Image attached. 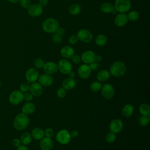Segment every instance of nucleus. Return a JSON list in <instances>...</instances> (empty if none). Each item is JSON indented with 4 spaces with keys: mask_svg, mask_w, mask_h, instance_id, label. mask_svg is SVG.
Instances as JSON below:
<instances>
[{
    "mask_svg": "<svg viewBox=\"0 0 150 150\" xmlns=\"http://www.w3.org/2000/svg\"><path fill=\"white\" fill-rule=\"evenodd\" d=\"M138 122L141 126L145 127L149 123V117L142 115L139 118Z\"/></svg>",
    "mask_w": 150,
    "mask_h": 150,
    "instance_id": "473e14b6",
    "label": "nucleus"
},
{
    "mask_svg": "<svg viewBox=\"0 0 150 150\" xmlns=\"http://www.w3.org/2000/svg\"><path fill=\"white\" fill-rule=\"evenodd\" d=\"M52 40L54 43L60 44L63 41V37H62V36H60V35L54 33H53V35L52 36Z\"/></svg>",
    "mask_w": 150,
    "mask_h": 150,
    "instance_id": "c9c22d12",
    "label": "nucleus"
},
{
    "mask_svg": "<svg viewBox=\"0 0 150 150\" xmlns=\"http://www.w3.org/2000/svg\"><path fill=\"white\" fill-rule=\"evenodd\" d=\"M139 113L144 116L149 117L150 115V107L147 103H142L139 107Z\"/></svg>",
    "mask_w": 150,
    "mask_h": 150,
    "instance_id": "c85d7f7f",
    "label": "nucleus"
},
{
    "mask_svg": "<svg viewBox=\"0 0 150 150\" xmlns=\"http://www.w3.org/2000/svg\"><path fill=\"white\" fill-rule=\"evenodd\" d=\"M65 33H66L65 29L63 28L60 27V26L59 27V28L57 29V30L56 32V33H57L60 36H63V35H64L65 34Z\"/></svg>",
    "mask_w": 150,
    "mask_h": 150,
    "instance_id": "a18cd8bd",
    "label": "nucleus"
},
{
    "mask_svg": "<svg viewBox=\"0 0 150 150\" xmlns=\"http://www.w3.org/2000/svg\"><path fill=\"white\" fill-rule=\"evenodd\" d=\"M16 150H29V149L26 145H21L17 147Z\"/></svg>",
    "mask_w": 150,
    "mask_h": 150,
    "instance_id": "8fccbe9b",
    "label": "nucleus"
},
{
    "mask_svg": "<svg viewBox=\"0 0 150 150\" xmlns=\"http://www.w3.org/2000/svg\"><path fill=\"white\" fill-rule=\"evenodd\" d=\"M116 139V135L115 133L112 132H109L105 136V141L108 143H113Z\"/></svg>",
    "mask_w": 150,
    "mask_h": 150,
    "instance_id": "72a5a7b5",
    "label": "nucleus"
},
{
    "mask_svg": "<svg viewBox=\"0 0 150 150\" xmlns=\"http://www.w3.org/2000/svg\"><path fill=\"white\" fill-rule=\"evenodd\" d=\"M114 9L119 13H126L131 8L130 0H115L114 5Z\"/></svg>",
    "mask_w": 150,
    "mask_h": 150,
    "instance_id": "20e7f679",
    "label": "nucleus"
},
{
    "mask_svg": "<svg viewBox=\"0 0 150 150\" xmlns=\"http://www.w3.org/2000/svg\"><path fill=\"white\" fill-rule=\"evenodd\" d=\"M36 110L35 104L30 101L26 103L22 107V112L29 115L33 114Z\"/></svg>",
    "mask_w": 150,
    "mask_h": 150,
    "instance_id": "4be33fe9",
    "label": "nucleus"
},
{
    "mask_svg": "<svg viewBox=\"0 0 150 150\" xmlns=\"http://www.w3.org/2000/svg\"><path fill=\"white\" fill-rule=\"evenodd\" d=\"M32 137L37 141H40L45 137L44 130L40 127H35L32 130Z\"/></svg>",
    "mask_w": 150,
    "mask_h": 150,
    "instance_id": "5701e85b",
    "label": "nucleus"
},
{
    "mask_svg": "<svg viewBox=\"0 0 150 150\" xmlns=\"http://www.w3.org/2000/svg\"><path fill=\"white\" fill-rule=\"evenodd\" d=\"M102 96L107 100L111 99L115 94V90L113 86L110 83H105L102 85L101 88Z\"/></svg>",
    "mask_w": 150,
    "mask_h": 150,
    "instance_id": "423d86ee",
    "label": "nucleus"
},
{
    "mask_svg": "<svg viewBox=\"0 0 150 150\" xmlns=\"http://www.w3.org/2000/svg\"><path fill=\"white\" fill-rule=\"evenodd\" d=\"M70 136L71 138H76L79 135V132L77 130H73L71 132H70Z\"/></svg>",
    "mask_w": 150,
    "mask_h": 150,
    "instance_id": "09e8293b",
    "label": "nucleus"
},
{
    "mask_svg": "<svg viewBox=\"0 0 150 150\" xmlns=\"http://www.w3.org/2000/svg\"><path fill=\"white\" fill-rule=\"evenodd\" d=\"M67 90H66L63 87H60L59 88L57 92H56V94H57V96L60 98H63L65 97L66 94H67V92H66Z\"/></svg>",
    "mask_w": 150,
    "mask_h": 150,
    "instance_id": "e433bc0d",
    "label": "nucleus"
},
{
    "mask_svg": "<svg viewBox=\"0 0 150 150\" xmlns=\"http://www.w3.org/2000/svg\"><path fill=\"white\" fill-rule=\"evenodd\" d=\"M33 95L30 93V92H26L23 94V100H25L26 101H30L33 99Z\"/></svg>",
    "mask_w": 150,
    "mask_h": 150,
    "instance_id": "37998d69",
    "label": "nucleus"
},
{
    "mask_svg": "<svg viewBox=\"0 0 150 150\" xmlns=\"http://www.w3.org/2000/svg\"><path fill=\"white\" fill-rule=\"evenodd\" d=\"M30 85L27 83H23L20 85L19 88L20 91H21L22 93H26L29 91Z\"/></svg>",
    "mask_w": 150,
    "mask_h": 150,
    "instance_id": "4c0bfd02",
    "label": "nucleus"
},
{
    "mask_svg": "<svg viewBox=\"0 0 150 150\" xmlns=\"http://www.w3.org/2000/svg\"><path fill=\"white\" fill-rule=\"evenodd\" d=\"M81 7L78 4H74L69 8V12L71 15H77L81 11Z\"/></svg>",
    "mask_w": 150,
    "mask_h": 150,
    "instance_id": "c756f323",
    "label": "nucleus"
},
{
    "mask_svg": "<svg viewBox=\"0 0 150 150\" xmlns=\"http://www.w3.org/2000/svg\"><path fill=\"white\" fill-rule=\"evenodd\" d=\"M100 9L101 12L105 13L112 12L114 9V6L110 2H104L101 4Z\"/></svg>",
    "mask_w": 150,
    "mask_h": 150,
    "instance_id": "a878e982",
    "label": "nucleus"
},
{
    "mask_svg": "<svg viewBox=\"0 0 150 150\" xmlns=\"http://www.w3.org/2000/svg\"><path fill=\"white\" fill-rule=\"evenodd\" d=\"M20 5L25 9H28L31 5L30 0H20L19 1Z\"/></svg>",
    "mask_w": 150,
    "mask_h": 150,
    "instance_id": "ea45409f",
    "label": "nucleus"
},
{
    "mask_svg": "<svg viewBox=\"0 0 150 150\" xmlns=\"http://www.w3.org/2000/svg\"><path fill=\"white\" fill-rule=\"evenodd\" d=\"M88 65H89V66H90V67L91 71H92V70H97V68H98V63L96 62H92L91 63L89 64Z\"/></svg>",
    "mask_w": 150,
    "mask_h": 150,
    "instance_id": "c03bdc74",
    "label": "nucleus"
},
{
    "mask_svg": "<svg viewBox=\"0 0 150 150\" xmlns=\"http://www.w3.org/2000/svg\"><path fill=\"white\" fill-rule=\"evenodd\" d=\"M78 40H79V39L77 38V35H73L70 36L69 38V39H68L69 43L70 45H75V44H76L77 42H78Z\"/></svg>",
    "mask_w": 150,
    "mask_h": 150,
    "instance_id": "79ce46f5",
    "label": "nucleus"
},
{
    "mask_svg": "<svg viewBox=\"0 0 150 150\" xmlns=\"http://www.w3.org/2000/svg\"><path fill=\"white\" fill-rule=\"evenodd\" d=\"M39 146L41 150H52L53 147V141L51 138L44 137L40 140Z\"/></svg>",
    "mask_w": 150,
    "mask_h": 150,
    "instance_id": "a211bd4d",
    "label": "nucleus"
},
{
    "mask_svg": "<svg viewBox=\"0 0 150 150\" xmlns=\"http://www.w3.org/2000/svg\"><path fill=\"white\" fill-rule=\"evenodd\" d=\"M57 64L58 70L64 74H67L72 70V64L70 62L66 59H63L59 61Z\"/></svg>",
    "mask_w": 150,
    "mask_h": 150,
    "instance_id": "0eeeda50",
    "label": "nucleus"
},
{
    "mask_svg": "<svg viewBox=\"0 0 150 150\" xmlns=\"http://www.w3.org/2000/svg\"><path fill=\"white\" fill-rule=\"evenodd\" d=\"M43 69L45 73L53 75L56 73L58 71L57 64L54 62H48L45 63Z\"/></svg>",
    "mask_w": 150,
    "mask_h": 150,
    "instance_id": "dca6fc26",
    "label": "nucleus"
},
{
    "mask_svg": "<svg viewBox=\"0 0 150 150\" xmlns=\"http://www.w3.org/2000/svg\"><path fill=\"white\" fill-rule=\"evenodd\" d=\"M134 111V107L131 104H127L123 106L121 110L122 115L125 117L132 116Z\"/></svg>",
    "mask_w": 150,
    "mask_h": 150,
    "instance_id": "b1692460",
    "label": "nucleus"
},
{
    "mask_svg": "<svg viewBox=\"0 0 150 150\" xmlns=\"http://www.w3.org/2000/svg\"><path fill=\"white\" fill-rule=\"evenodd\" d=\"M30 122L28 115L21 112L16 115L13 120V127L18 131H22L26 128Z\"/></svg>",
    "mask_w": 150,
    "mask_h": 150,
    "instance_id": "f257e3e1",
    "label": "nucleus"
},
{
    "mask_svg": "<svg viewBox=\"0 0 150 150\" xmlns=\"http://www.w3.org/2000/svg\"><path fill=\"white\" fill-rule=\"evenodd\" d=\"M68 76H69V77H71V78H74V77H75V73L73 71V70H71V71H70L68 74Z\"/></svg>",
    "mask_w": 150,
    "mask_h": 150,
    "instance_id": "603ef678",
    "label": "nucleus"
},
{
    "mask_svg": "<svg viewBox=\"0 0 150 150\" xmlns=\"http://www.w3.org/2000/svg\"><path fill=\"white\" fill-rule=\"evenodd\" d=\"M43 13V7L39 4H31L28 8V13L32 17H38Z\"/></svg>",
    "mask_w": 150,
    "mask_h": 150,
    "instance_id": "f8f14e48",
    "label": "nucleus"
},
{
    "mask_svg": "<svg viewBox=\"0 0 150 150\" xmlns=\"http://www.w3.org/2000/svg\"><path fill=\"white\" fill-rule=\"evenodd\" d=\"M77 36L79 40L85 43H88L91 42L93 38L91 32L86 29H81L79 30L77 32Z\"/></svg>",
    "mask_w": 150,
    "mask_h": 150,
    "instance_id": "6e6552de",
    "label": "nucleus"
},
{
    "mask_svg": "<svg viewBox=\"0 0 150 150\" xmlns=\"http://www.w3.org/2000/svg\"><path fill=\"white\" fill-rule=\"evenodd\" d=\"M102 84L101 82L98 81H93L90 85V89L91 91L94 92V93H97L98 91H100L101 88L102 87Z\"/></svg>",
    "mask_w": 150,
    "mask_h": 150,
    "instance_id": "7c9ffc66",
    "label": "nucleus"
},
{
    "mask_svg": "<svg viewBox=\"0 0 150 150\" xmlns=\"http://www.w3.org/2000/svg\"><path fill=\"white\" fill-rule=\"evenodd\" d=\"M1 81H0V87H1Z\"/></svg>",
    "mask_w": 150,
    "mask_h": 150,
    "instance_id": "5fc2aeb1",
    "label": "nucleus"
},
{
    "mask_svg": "<svg viewBox=\"0 0 150 150\" xmlns=\"http://www.w3.org/2000/svg\"><path fill=\"white\" fill-rule=\"evenodd\" d=\"M107 37L103 34L97 35L95 39V43L98 46H104L107 43Z\"/></svg>",
    "mask_w": 150,
    "mask_h": 150,
    "instance_id": "bb28decb",
    "label": "nucleus"
},
{
    "mask_svg": "<svg viewBox=\"0 0 150 150\" xmlns=\"http://www.w3.org/2000/svg\"><path fill=\"white\" fill-rule=\"evenodd\" d=\"M123 128V122L119 118L112 120L109 125L110 131L115 134L120 132Z\"/></svg>",
    "mask_w": 150,
    "mask_h": 150,
    "instance_id": "9b49d317",
    "label": "nucleus"
},
{
    "mask_svg": "<svg viewBox=\"0 0 150 150\" xmlns=\"http://www.w3.org/2000/svg\"><path fill=\"white\" fill-rule=\"evenodd\" d=\"M96 53L92 50H86L84 52L81 56V61L85 63L89 64L93 62H95V57H96Z\"/></svg>",
    "mask_w": 150,
    "mask_h": 150,
    "instance_id": "2eb2a0df",
    "label": "nucleus"
},
{
    "mask_svg": "<svg viewBox=\"0 0 150 150\" xmlns=\"http://www.w3.org/2000/svg\"><path fill=\"white\" fill-rule=\"evenodd\" d=\"M71 138L70 132L66 129H62L59 131L56 135V140L62 145L69 144Z\"/></svg>",
    "mask_w": 150,
    "mask_h": 150,
    "instance_id": "39448f33",
    "label": "nucleus"
},
{
    "mask_svg": "<svg viewBox=\"0 0 150 150\" xmlns=\"http://www.w3.org/2000/svg\"><path fill=\"white\" fill-rule=\"evenodd\" d=\"M30 93L33 97H40L43 92V86L39 82H33L30 85Z\"/></svg>",
    "mask_w": 150,
    "mask_h": 150,
    "instance_id": "4468645a",
    "label": "nucleus"
},
{
    "mask_svg": "<svg viewBox=\"0 0 150 150\" xmlns=\"http://www.w3.org/2000/svg\"><path fill=\"white\" fill-rule=\"evenodd\" d=\"M12 144L15 147H18L21 145V142L20 139L18 138H15L12 140Z\"/></svg>",
    "mask_w": 150,
    "mask_h": 150,
    "instance_id": "49530a36",
    "label": "nucleus"
},
{
    "mask_svg": "<svg viewBox=\"0 0 150 150\" xmlns=\"http://www.w3.org/2000/svg\"><path fill=\"white\" fill-rule=\"evenodd\" d=\"M102 57L101 56L98 54V55H96V57H95V62H100L102 60Z\"/></svg>",
    "mask_w": 150,
    "mask_h": 150,
    "instance_id": "3c124183",
    "label": "nucleus"
},
{
    "mask_svg": "<svg viewBox=\"0 0 150 150\" xmlns=\"http://www.w3.org/2000/svg\"><path fill=\"white\" fill-rule=\"evenodd\" d=\"M32 135L31 134H30L28 132H23L20 138V140L21 142V144H22L24 145H29L32 142Z\"/></svg>",
    "mask_w": 150,
    "mask_h": 150,
    "instance_id": "cd10ccee",
    "label": "nucleus"
},
{
    "mask_svg": "<svg viewBox=\"0 0 150 150\" xmlns=\"http://www.w3.org/2000/svg\"><path fill=\"white\" fill-rule=\"evenodd\" d=\"M71 60L73 62V63H74V64H79L80 63V62L81 61V56L77 54H74L73 56L71 57Z\"/></svg>",
    "mask_w": 150,
    "mask_h": 150,
    "instance_id": "a19ab883",
    "label": "nucleus"
},
{
    "mask_svg": "<svg viewBox=\"0 0 150 150\" xmlns=\"http://www.w3.org/2000/svg\"><path fill=\"white\" fill-rule=\"evenodd\" d=\"M34 66L36 67V68L38 69H42L45 65V61L40 59V58H37L34 61Z\"/></svg>",
    "mask_w": 150,
    "mask_h": 150,
    "instance_id": "f704fd0d",
    "label": "nucleus"
},
{
    "mask_svg": "<svg viewBox=\"0 0 150 150\" xmlns=\"http://www.w3.org/2000/svg\"><path fill=\"white\" fill-rule=\"evenodd\" d=\"M39 83L43 87H49L53 83V78L52 75L45 73L39 76Z\"/></svg>",
    "mask_w": 150,
    "mask_h": 150,
    "instance_id": "f3484780",
    "label": "nucleus"
},
{
    "mask_svg": "<svg viewBox=\"0 0 150 150\" xmlns=\"http://www.w3.org/2000/svg\"><path fill=\"white\" fill-rule=\"evenodd\" d=\"M128 21L127 15L125 13H119L114 18V23L118 27L125 26Z\"/></svg>",
    "mask_w": 150,
    "mask_h": 150,
    "instance_id": "6ab92c4d",
    "label": "nucleus"
},
{
    "mask_svg": "<svg viewBox=\"0 0 150 150\" xmlns=\"http://www.w3.org/2000/svg\"><path fill=\"white\" fill-rule=\"evenodd\" d=\"M127 71V67L125 63L121 61H116L110 66V73L111 75L120 77L124 76Z\"/></svg>",
    "mask_w": 150,
    "mask_h": 150,
    "instance_id": "f03ea898",
    "label": "nucleus"
},
{
    "mask_svg": "<svg viewBox=\"0 0 150 150\" xmlns=\"http://www.w3.org/2000/svg\"><path fill=\"white\" fill-rule=\"evenodd\" d=\"M59 27V22L53 18L45 19L42 25V29L48 33H54Z\"/></svg>",
    "mask_w": 150,
    "mask_h": 150,
    "instance_id": "7ed1b4c3",
    "label": "nucleus"
},
{
    "mask_svg": "<svg viewBox=\"0 0 150 150\" xmlns=\"http://www.w3.org/2000/svg\"><path fill=\"white\" fill-rule=\"evenodd\" d=\"M47 4H48V0H39V4L42 7L46 6Z\"/></svg>",
    "mask_w": 150,
    "mask_h": 150,
    "instance_id": "de8ad7c7",
    "label": "nucleus"
},
{
    "mask_svg": "<svg viewBox=\"0 0 150 150\" xmlns=\"http://www.w3.org/2000/svg\"><path fill=\"white\" fill-rule=\"evenodd\" d=\"M76 86V80L74 78L67 77L62 81V87L66 90H70L73 89Z\"/></svg>",
    "mask_w": 150,
    "mask_h": 150,
    "instance_id": "412c9836",
    "label": "nucleus"
},
{
    "mask_svg": "<svg viewBox=\"0 0 150 150\" xmlns=\"http://www.w3.org/2000/svg\"><path fill=\"white\" fill-rule=\"evenodd\" d=\"M110 71L107 70H100L96 76L97 80L100 82H104L107 81L110 77Z\"/></svg>",
    "mask_w": 150,
    "mask_h": 150,
    "instance_id": "393cba45",
    "label": "nucleus"
},
{
    "mask_svg": "<svg viewBox=\"0 0 150 150\" xmlns=\"http://www.w3.org/2000/svg\"><path fill=\"white\" fill-rule=\"evenodd\" d=\"M91 73V70L87 64H81L78 69H77V74L78 76L82 79H88Z\"/></svg>",
    "mask_w": 150,
    "mask_h": 150,
    "instance_id": "9d476101",
    "label": "nucleus"
},
{
    "mask_svg": "<svg viewBox=\"0 0 150 150\" xmlns=\"http://www.w3.org/2000/svg\"><path fill=\"white\" fill-rule=\"evenodd\" d=\"M39 74L38 70L35 68H29L27 70L25 73V77L28 83H32L36 82L38 78Z\"/></svg>",
    "mask_w": 150,
    "mask_h": 150,
    "instance_id": "ddd939ff",
    "label": "nucleus"
},
{
    "mask_svg": "<svg viewBox=\"0 0 150 150\" xmlns=\"http://www.w3.org/2000/svg\"><path fill=\"white\" fill-rule=\"evenodd\" d=\"M23 100V93L20 90H14L9 96V101L13 105H18Z\"/></svg>",
    "mask_w": 150,
    "mask_h": 150,
    "instance_id": "1a4fd4ad",
    "label": "nucleus"
},
{
    "mask_svg": "<svg viewBox=\"0 0 150 150\" xmlns=\"http://www.w3.org/2000/svg\"><path fill=\"white\" fill-rule=\"evenodd\" d=\"M127 15V18L128 21L134 22L137 21L139 18V14L138 12L136 11H132L128 13Z\"/></svg>",
    "mask_w": 150,
    "mask_h": 150,
    "instance_id": "2f4dec72",
    "label": "nucleus"
},
{
    "mask_svg": "<svg viewBox=\"0 0 150 150\" xmlns=\"http://www.w3.org/2000/svg\"><path fill=\"white\" fill-rule=\"evenodd\" d=\"M74 54V49L70 46H64L60 50V54L64 59H71Z\"/></svg>",
    "mask_w": 150,
    "mask_h": 150,
    "instance_id": "aec40b11",
    "label": "nucleus"
},
{
    "mask_svg": "<svg viewBox=\"0 0 150 150\" xmlns=\"http://www.w3.org/2000/svg\"><path fill=\"white\" fill-rule=\"evenodd\" d=\"M10 2H11V3H18V2H19V1L20 0H8Z\"/></svg>",
    "mask_w": 150,
    "mask_h": 150,
    "instance_id": "864d4df0",
    "label": "nucleus"
},
{
    "mask_svg": "<svg viewBox=\"0 0 150 150\" xmlns=\"http://www.w3.org/2000/svg\"><path fill=\"white\" fill-rule=\"evenodd\" d=\"M44 133H45V137L52 138L53 137V135H54V130L53 129V128H47L44 131Z\"/></svg>",
    "mask_w": 150,
    "mask_h": 150,
    "instance_id": "58836bf2",
    "label": "nucleus"
}]
</instances>
